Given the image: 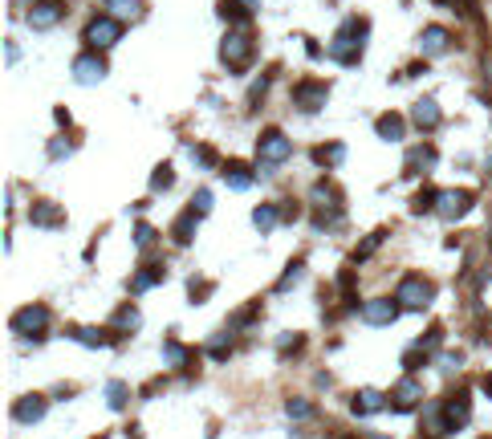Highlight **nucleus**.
I'll list each match as a JSON object with an SVG mask.
<instances>
[{
	"instance_id": "5",
	"label": "nucleus",
	"mask_w": 492,
	"mask_h": 439,
	"mask_svg": "<svg viewBox=\"0 0 492 439\" xmlns=\"http://www.w3.org/2000/svg\"><path fill=\"white\" fill-rule=\"evenodd\" d=\"M118 37H122V25H118V17H110V12H106V17H94V21L86 25V45L89 49H110Z\"/></svg>"
},
{
	"instance_id": "10",
	"label": "nucleus",
	"mask_w": 492,
	"mask_h": 439,
	"mask_svg": "<svg viewBox=\"0 0 492 439\" xmlns=\"http://www.w3.org/2000/svg\"><path fill=\"white\" fill-rule=\"evenodd\" d=\"M362 317H366V325H391L395 317H399V301H391V297H374V301H366L362 309Z\"/></svg>"
},
{
	"instance_id": "15",
	"label": "nucleus",
	"mask_w": 492,
	"mask_h": 439,
	"mask_svg": "<svg viewBox=\"0 0 492 439\" xmlns=\"http://www.w3.org/2000/svg\"><path fill=\"white\" fill-rule=\"evenodd\" d=\"M411 118H415L419 131H436V122H440V106H436V98H419L415 110H411Z\"/></svg>"
},
{
	"instance_id": "41",
	"label": "nucleus",
	"mask_w": 492,
	"mask_h": 439,
	"mask_svg": "<svg viewBox=\"0 0 492 439\" xmlns=\"http://www.w3.org/2000/svg\"><path fill=\"white\" fill-rule=\"evenodd\" d=\"M374 439H387V436H374Z\"/></svg>"
},
{
	"instance_id": "39",
	"label": "nucleus",
	"mask_w": 492,
	"mask_h": 439,
	"mask_svg": "<svg viewBox=\"0 0 492 439\" xmlns=\"http://www.w3.org/2000/svg\"><path fill=\"white\" fill-rule=\"evenodd\" d=\"M65 151H69V142H65V138H57V142H53V147H49V155H53V159H61V155H65Z\"/></svg>"
},
{
	"instance_id": "11",
	"label": "nucleus",
	"mask_w": 492,
	"mask_h": 439,
	"mask_svg": "<svg viewBox=\"0 0 492 439\" xmlns=\"http://www.w3.org/2000/svg\"><path fill=\"white\" fill-rule=\"evenodd\" d=\"M468 208H472V195L460 191V187H456V191H440V200H436V212L444 220H460Z\"/></svg>"
},
{
	"instance_id": "27",
	"label": "nucleus",
	"mask_w": 492,
	"mask_h": 439,
	"mask_svg": "<svg viewBox=\"0 0 492 439\" xmlns=\"http://www.w3.org/2000/svg\"><path fill=\"white\" fill-rule=\"evenodd\" d=\"M106 403H110V411H122L127 407V387L122 383H106Z\"/></svg>"
},
{
	"instance_id": "12",
	"label": "nucleus",
	"mask_w": 492,
	"mask_h": 439,
	"mask_svg": "<svg viewBox=\"0 0 492 439\" xmlns=\"http://www.w3.org/2000/svg\"><path fill=\"white\" fill-rule=\"evenodd\" d=\"M45 411H49L45 395H25L12 403V419L17 423H37V419H45Z\"/></svg>"
},
{
	"instance_id": "38",
	"label": "nucleus",
	"mask_w": 492,
	"mask_h": 439,
	"mask_svg": "<svg viewBox=\"0 0 492 439\" xmlns=\"http://www.w3.org/2000/svg\"><path fill=\"white\" fill-rule=\"evenodd\" d=\"M195 159H200V163H204V167H216V163H220V159H216V151H212V147H195Z\"/></svg>"
},
{
	"instance_id": "36",
	"label": "nucleus",
	"mask_w": 492,
	"mask_h": 439,
	"mask_svg": "<svg viewBox=\"0 0 492 439\" xmlns=\"http://www.w3.org/2000/svg\"><path fill=\"white\" fill-rule=\"evenodd\" d=\"M167 183H171V167H167V163H163V167H159V171H155V179H151V187H155V191H163V187H167Z\"/></svg>"
},
{
	"instance_id": "13",
	"label": "nucleus",
	"mask_w": 492,
	"mask_h": 439,
	"mask_svg": "<svg viewBox=\"0 0 492 439\" xmlns=\"http://www.w3.org/2000/svg\"><path fill=\"white\" fill-rule=\"evenodd\" d=\"M419 398H423V387H419L415 378H399V387H395V395H391V411H415Z\"/></svg>"
},
{
	"instance_id": "29",
	"label": "nucleus",
	"mask_w": 492,
	"mask_h": 439,
	"mask_svg": "<svg viewBox=\"0 0 492 439\" xmlns=\"http://www.w3.org/2000/svg\"><path fill=\"white\" fill-rule=\"evenodd\" d=\"M301 272H306V264H301V261H293V264H289V272H285V277L277 281V293H285V289H293V285L301 281Z\"/></svg>"
},
{
	"instance_id": "7",
	"label": "nucleus",
	"mask_w": 492,
	"mask_h": 439,
	"mask_svg": "<svg viewBox=\"0 0 492 439\" xmlns=\"http://www.w3.org/2000/svg\"><path fill=\"white\" fill-rule=\"evenodd\" d=\"M468 415H472V403H468V395H451L440 407V427H444V436H456L464 423H468Z\"/></svg>"
},
{
	"instance_id": "8",
	"label": "nucleus",
	"mask_w": 492,
	"mask_h": 439,
	"mask_svg": "<svg viewBox=\"0 0 492 439\" xmlns=\"http://www.w3.org/2000/svg\"><path fill=\"white\" fill-rule=\"evenodd\" d=\"M325 98H330V86H325V82H301V86L293 89V102H297V110H306V114H317V110L325 106Z\"/></svg>"
},
{
	"instance_id": "4",
	"label": "nucleus",
	"mask_w": 492,
	"mask_h": 439,
	"mask_svg": "<svg viewBox=\"0 0 492 439\" xmlns=\"http://www.w3.org/2000/svg\"><path fill=\"white\" fill-rule=\"evenodd\" d=\"M257 155H261V167H277V163H285L293 155V142L281 131H265L257 138Z\"/></svg>"
},
{
	"instance_id": "30",
	"label": "nucleus",
	"mask_w": 492,
	"mask_h": 439,
	"mask_svg": "<svg viewBox=\"0 0 492 439\" xmlns=\"http://www.w3.org/2000/svg\"><path fill=\"white\" fill-rule=\"evenodd\" d=\"M138 8H142V0H110L114 17H138Z\"/></svg>"
},
{
	"instance_id": "19",
	"label": "nucleus",
	"mask_w": 492,
	"mask_h": 439,
	"mask_svg": "<svg viewBox=\"0 0 492 439\" xmlns=\"http://www.w3.org/2000/svg\"><path fill=\"white\" fill-rule=\"evenodd\" d=\"M423 53H427V57H431V53H447V45H451V37H447V29H440V25H436V29H423Z\"/></svg>"
},
{
	"instance_id": "6",
	"label": "nucleus",
	"mask_w": 492,
	"mask_h": 439,
	"mask_svg": "<svg viewBox=\"0 0 492 439\" xmlns=\"http://www.w3.org/2000/svg\"><path fill=\"white\" fill-rule=\"evenodd\" d=\"M45 325H49V309L45 306H25L12 313V330L25 334V338H41Z\"/></svg>"
},
{
	"instance_id": "14",
	"label": "nucleus",
	"mask_w": 492,
	"mask_h": 439,
	"mask_svg": "<svg viewBox=\"0 0 492 439\" xmlns=\"http://www.w3.org/2000/svg\"><path fill=\"white\" fill-rule=\"evenodd\" d=\"M61 12H65V8H61L57 0H37V4L29 8V25H33V29H53V25L61 21Z\"/></svg>"
},
{
	"instance_id": "37",
	"label": "nucleus",
	"mask_w": 492,
	"mask_h": 439,
	"mask_svg": "<svg viewBox=\"0 0 492 439\" xmlns=\"http://www.w3.org/2000/svg\"><path fill=\"white\" fill-rule=\"evenodd\" d=\"M228 346H232V342H228V334H220V338L208 346V354H212V358H228Z\"/></svg>"
},
{
	"instance_id": "33",
	"label": "nucleus",
	"mask_w": 492,
	"mask_h": 439,
	"mask_svg": "<svg viewBox=\"0 0 492 439\" xmlns=\"http://www.w3.org/2000/svg\"><path fill=\"white\" fill-rule=\"evenodd\" d=\"M436 200H440V191H431V187H427V191H419V195H415V204H411V208H415V212H427Z\"/></svg>"
},
{
	"instance_id": "32",
	"label": "nucleus",
	"mask_w": 492,
	"mask_h": 439,
	"mask_svg": "<svg viewBox=\"0 0 492 439\" xmlns=\"http://www.w3.org/2000/svg\"><path fill=\"white\" fill-rule=\"evenodd\" d=\"M134 244H138V248H151V244H155V228H151V224H138V228H134Z\"/></svg>"
},
{
	"instance_id": "24",
	"label": "nucleus",
	"mask_w": 492,
	"mask_h": 439,
	"mask_svg": "<svg viewBox=\"0 0 492 439\" xmlns=\"http://www.w3.org/2000/svg\"><path fill=\"white\" fill-rule=\"evenodd\" d=\"M277 220H281V212H277L272 204H265V208H257V216H253V224H257L261 232H268V228H277Z\"/></svg>"
},
{
	"instance_id": "3",
	"label": "nucleus",
	"mask_w": 492,
	"mask_h": 439,
	"mask_svg": "<svg viewBox=\"0 0 492 439\" xmlns=\"http://www.w3.org/2000/svg\"><path fill=\"white\" fill-rule=\"evenodd\" d=\"M253 53H257V49H253V37H248V33H228L220 41V61L228 69H244V65L253 61Z\"/></svg>"
},
{
	"instance_id": "23",
	"label": "nucleus",
	"mask_w": 492,
	"mask_h": 439,
	"mask_svg": "<svg viewBox=\"0 0 492 439\" xmlns=\"http://www.w3.org/2000/svg\"><path fill=\"white\" fill-rule=\"evenodd\" d=\"M195 224H200V216H195V212H183V216H179V224H175V240H179V244H191V232H195Z\"/></svg>"
},
{
	"instance_id": "40",
	"label": "nucleus",
	"mask_w": 492,
	"mask_h": 439,
	"mask_svg": "<svg viewBox=\"0 0 492 439\" xmlns=\"http://www.w3.org/2000/svg\"><path fill=\"white\" fill-rule=\"evenodd\" d=\"M484 391H489V395H492V374H489V378H484Z\"/></svg>"
},
{
	"instance_id": "16",
	"label": "nucleus",
	"mask_w": 492,
	"mask_h": 439,
	"mask_svg": "<svg viewBox=\"0 0 492 439\" xmlns=\"http://www.w3.org/2000/svg\"><path fill=\"white\" fill-rule=\"evenodd\" d=\"M224 179H228L232 191H248V187H253V167H244V163H224Z\"/></svg>"
},
{
	"instance_id": "9",
	"label": "nucleus",
	"mask_w": 492,
	"mask_h": 439,
	"mask_svg": "<svg viewBox=\"0 0 492 439\" xmlns=\"http://www.w3.org/2000/svg\"><path fill=\"white\" fill-rule=\"evenodd\" d=\"M102 74H106V61H102L98 53H78V57H74V78H78L82 86L102 82Z\"/></svg>"
},
{
	"instance_id": "28",
	"label": "nucleus",
	"mask_w": 492,
	"mask_h": 439,
	"mask_svg": "<svg viewBox=\"0 0 492 439\" xmlns=\"http://www.w3.org/2000/svg\"><path fill=\"white\" fill-rule=\"evenodd\" d=\"M187 212H195V216H208V212H212V191H208V187H200V191L191 195V208H187Z\"/></svg>"
},
{
	"instance_id": "1",
	"label": "nucleus",
	"mask_w": 492,
	"mask_h": 439,
	"mask_svg": "<svg viewBox=\"0 0 492 439\" xmlns=\"http://www.w3.org/2000/svg\"><path fill=\"white\" fill-rule=\"evenodd\" d=\"M366 37H370V25L362 17H346L342 29H338V37H334V45H330V57L338 65H358V53H362Z\"/></svg>"
},
{
	"instance_id": "20",
	"label": "nucleus",
	"mask_w": 492,
	"mask_h": 439,
	"mask_svg": "<svg viewBox=\"0 0 492 439\" xmlns=\"http://www.w3.org/2000/svg\"><path fill=\"white\" fill-rule=\"evenodd\" d=\"M61 208H57V204H37V208H33V224H37V228H61Z\"/></svg>"
},
{
	"instance_id": "34",
	"label": "nucleus",
	"mask_w": 492,
	"mask_h": 439,
	"mask_svg": "<svg viewBox=\"0 0 492 439\" xmlns=\"http://www.w3.org/2000/svg\"><path fill=\"white\" fill-rule=\"evenodd\" d=\"M301 342H306L301 334H285V338L277 342V350H281V354H293V350H297V346H301Z\"/></svg>"
},
{
	"instance_id": "25",
	"label": "nucleus",
	"mask_w": 492,
	"mask_h": 439,
	"mask_svg": "<svg viewBox=\"0 0 492 439\" xmlns=\"http://www.w3.org/2000/svg\"><path fill=\"white\" fill-rule=\"evenodd\" d=\"M110 321H114L118 330H134V325H138L142 317H138V309H134V306H122L118 313H114V317H110Z\"/></svg>"
},
{
	"instance_id": "22",
	"label": "nucleus",
	"mask_w": 492,
	"mask_h": 439,
	"mask_svg": "<svg viewBox=\"0 0 492 439\" xmlns=\"http://www.w3.org/2000/svg\"><path fill=\"white\" fill-rule=\"evenodd\" d=\"M69 338H74V342H82V346H106V334H102V330H94V325H74V330H69Z\"/></svg>"
},
{
	"instance_id": "31",
	"label": "nucleus",
	"mask_w": 492,
	"mask_h": 439,
	"mask_svg": "<svg viewBox=\"0 0 492 439\" xmlns=\"http://www.w3.org/2000/svg\"><path fill=\"white\" fill-rule=\"evenodd\" d=\"M163 358H167L171 366H187V350H183L179 342H167V346H163Z\"/></svg>"
},
{
	"instance_id": "21",
	"label": "nucleus",
	"mask_w": 492,
	"mask_h": 439,
	"mask_svg": "<svg viewBox=\"0 0 492 439\" xmlns=\"http://www.w3.org/2000/svg\"><path fill=\"white\" fill-rule=\"evenodd\" d=\"M346 159V147L342 142H330V147H317L313 151V163H321V167H334V163H342Z\"/></svg>"
},
{
	"instance_id": "18",
	"label": "nucleus",
	"mask_w": 492,
	"mask_h": 439,
	"mask_svg": "<svg viewBox=\"0 0 492 439\" xmlns=\"http://www.w3.org/2000/svg\"><path fill=\"white\" fill-rule=\"evenodd\" d=\"M383 407H391V403L378 395V391H358V398H354V415H378Z\"/></svg>"
},
{
	"instance_id": "26",
	"label": "nucleus",
	"mask_w": 492,
	"mask_h": 439,
	"mask_svg": "<svg viewBox=\"0 0 492 439\" xmlns=\"http://www.w3.org/2000/svg\"><path fill=\"white\" fill-rule=\"evenodd\" d=\"M159 277H163V272H159V264H155L151 272H138V277L131 281V293H147L151 285H159Z\"/></svg>"
},
{
	"instance_id": "2",
	"label": "nucleus",
	"mask_w": 492,
	"mask_h": 439,
	"mask_svg": "<svg viewBox=\"0 0 492 439\" xmlns=\"http://www.w3.org/2000/svg\"><path fill=\"white\" fill-rule=\"evenodd\" d=\"M399 306H407V309H427L431 301H436V285L427 281V277H403L399 281V297H395Z\"/></svg>"
},
{
	"instance_id": "17",
	"label": "nucleus",
	"mask_w": 492,
	"mask_h": 439,
	"mask_svg": "<svg viewBox=\"0 0 492 439\" xmlns=\"http://www.w3.org/2000/svg\"><path fill=\"white\" fill-rule=\"evenodd\" d=\"M403 131H407V127H403V114H383V118L374 122V134L387 138V142H399Z\"/></svg>"
},
{
	"instance_id": "35",
	"label": "nucleus",
	"mask_w": 492,
	"mask_h": 439,
	"mask_svg": "<svg viewBox=\"0 0 492 439\" xmlns=\"http://www.w3.org/2000/svg\"><path fill=\"white\" fill-rule=\"evenodd\" d=\"M289 415H293V419H310V415H313V403H301V398H293V403H289Z\"/></svg>"
}]
</instances>
